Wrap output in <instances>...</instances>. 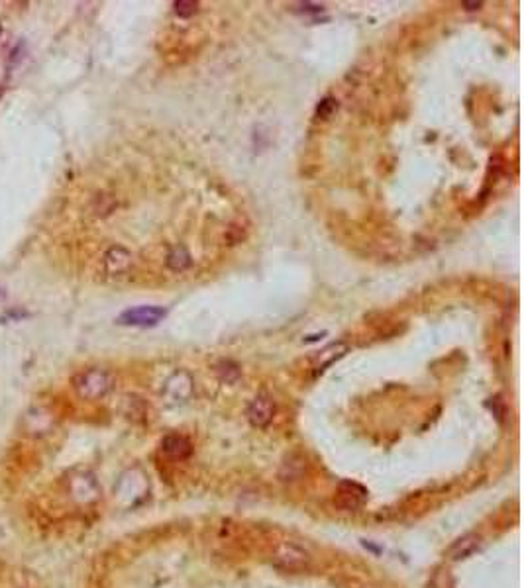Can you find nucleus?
Returning a JSON list of instances; mask_svg holds the SVG:
<instances>
[{"label": "nucleus", "instance_id": "8", "mask_svg": "<svg viewBox=\"0 0 524 588\" xmlns=\"http://www.w3.org/2000/svg\"><path fill=\"white\" fill-rule=\"evenodd\" d=\"M354 490H356V484H342L340 492H338V504H342L347 510H356L358 506H361V502L365 498V492L359 490L356 494Z\"/></svg>", "mask_w": 524, "mask_h": 588}, {"label": "nucleus", "instance_id": "6", "mask_svg": "<svg viewBox=\"0 0 524 588\" xmlns=\"http://www.w3.org/2000/svg\"><path fill=\"white\" fill-rule=\"evenodd\" d=\"M161 449H163V453L165 455H169L171 459H187L189 455H191V443L187 441V439L183 438V436H167V438H163V441H161Z\"/></svg>", "mask_w": 524, "mask_h": 588}, {"label": "nucleus", "instance_id": "4", "mask_svg": "<svg viewBox=\"0 0 524 588\" xmlns=\"http://www.w3.org/2000/svg\"><path fill=\"white\" fill-rule=\"evenodd\" d=\"M130 265H132V255L128 249L116 245L104 253L103 257V267L104 273L108 276H122L128 273Z\"/></svg>", "mask_w": 524, "mask_h": 588}, {"label": "nucleus", "instance_id": "3", "mask_svg": "<svg viewBox=\"0 0 524 588\" xmlns=\"http://www.w3.org/2000/svg\"><path fill=\"white\" fill-rule=\"evenodd\" d=\"M165 310L159 306H140V308H132L126 310L124 314H120L118 324L124 325H155L159 320L165 318Z\"/></svg>", "mask_w": 524, "mask_h": 588}, {"label": "nucleus", "instance_id": "12", "mask_svg": "<svg viewBox=\"0 0 524 588\" xmlns=\"http://www.w3.org/2000/svg\"><path fill=\"white\" fill-rule=\"evenodd\" d=\"M334 106H336V102L330 100V98H328V100H324V102H320V106H318V116H322V118H324V116H328V114H330V110H332Z\"/></svg>", "mask_w": 524, "mask_h": 588}, {"label": "nucleus", "instance_id": "7", "mask_svg": "<svg viewBox=\"0 0 524 588\" xmlns=\"http://www.w3.org/2000/svg\"><path fill=\"white\" fill-rule=\"evenodd\" d=\"M479 545H481V538L477 533H467V535L460 538L450 547V557L456 559V561L463 559V557H469L471 553L479 549Z\"/></svg>", "mask_w": 524, "mask_h": 588}, {"label": "nucleus", "instance_id": "13", "mask_svg": "<svg viewBox=\"0 0 524 588\" xmlns=\"http://www.w3.org/2000/svg\"><path fill=\"white\" fill-rule=\"evenodd\" d=\"M463 6L467 10H477V8H481V2H463Z\"/></svg>", "mask_w": 524, "mask_h": 588}, {"label": "nucleus", "instance_id": "10", "mask_svg": "<svg viewBox=\"0 0 524 588\" xmlns=\"http://www.w3.org/2000/svg\"><path fill=\"white\" fill-rule=\"evenodd\" d=\"M167 265H169L171 269H175V271H179V269H183V267H187V265H189V253L183 249V247L173 249L171 253H169V257H167Z\"/></svg>", "mask_w": 524, "mask_h": 588}, {"label": "nucleus", "instance_id": "2", "mask_svg": "<svg viewBox=\"0 0 524 588\" xmlns=\"http://www.w3.org/2000/svg\"><path fill=\"white\" fill-rule=\"evenodd\" d=\"M273 563L285 571H303L310 565V555L293 541H281L273 551Z\"/></svg>", "mask_w": 524, "mask_h": 588}, {"label": "nucleus", "instance_id": "9", "mask_svg": "<svg viewBox=\"0 0 524 588\" xmlns=\"http://www.w3.org/2000/svg\"><path fill=\"white\" fill-rule=\"evenodd\" d=\"M345 353V345H342V343H338V345H330V347H326L324 351H320L318 359H316V363H314V369L316 371H322L324 367H328V365H332L338 357H342Z\"/></svg>", "mask_w": 524, "mask_h": 588}, {"label": "nucleus", "instance_id": "5", "mask_svg": "<svg viewBox=\"0 0 524 588\" xmlns=\"http://www.w3.org/2000/svg\"><path fill=\"white\" fill-rule=\"evenodd\" d=\"M275 416V404L269 396H257L247 406V420L252 426L265 427Z\"/></svg>", "mask_w": 524, "mask_h": 588}, {"label": "nucleus", "instance_id": "11", "mask_svg": "<svg viewBox=\"0 0 524 588\" xmlns=\"http://www.w3.org/2000/svg\"><path fill=\"white\" fill-rule=\"evenodd\" d=\"M196 2H191V0H181V2H175V12L183 16V18H189L192 14L196 12Z\"/></svg>", "mask_w": 524, "mask_h": 588}, {"label": "nucleus", "instance_id": "1", "mask_svg": "<svg viewBox=\"0 0 524 588\" xmlns=\"http://www.w3.org/2000/svg\"><path fill=\"white\" fill-rule=\"evenodd\" d=\"M73 387L81 398L96 400L112 388V376L104 369H87L73 378Z\"/></svg>", "mask_w": 524, "mask_h": 588}]
</instances>
